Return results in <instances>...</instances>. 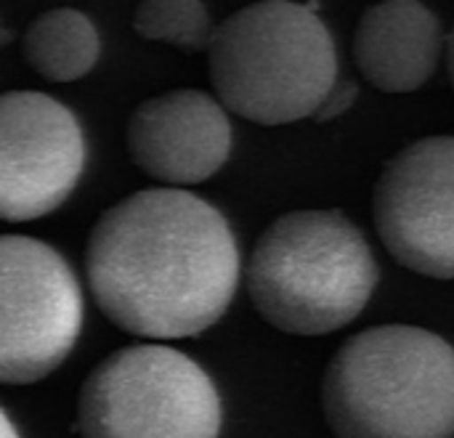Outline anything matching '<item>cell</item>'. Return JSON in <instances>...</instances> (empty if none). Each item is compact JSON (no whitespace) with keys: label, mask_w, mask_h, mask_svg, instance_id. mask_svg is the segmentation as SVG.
Wrapping results in <instances>:
<instances>
[{"label":"cell","mask_w":454,"mask_h":438,"mask_svg":"<svg viewBox=\"0 0 454 438\" xmlns=\"http://www.w3.org/2000/svg\"><path fill=\"white\" fill-rule=\"evenodd\" d=\"M85 168V136L77 117L37 90L0 98V213L11 223L53 213Z\"/></svg>","instance_id":"8"},{"label":"cell","mask_w":454,"mask_h":438,"mask_svg":"<svg viewBox=\"0 0 454 438\" xmlns=\"http://www.w3.org/2000/svg\"><path fill=\"white\" fill-rule=\"evenodd\" d=\"M85 274L104 317L138 338L173 340L210 330L234 301L239 247L202 197L154 186L96 221Z\"/></svg>","instance_id":"1"},{"label":"cell","mask_w":454,"mask_h":438,"mask_svg":"<svg viewBox=\"0 0 454 438\" xmlns=\"http://www.w3.org/2000/svg\"><path fill=\"white\" fill-rule=\"evenodd\" d=\"M207 72L223 109L258 125H287L314 120L338 82V53L314 3L271 0L215 27Z\"/></svg>","instance_id":"4"},{"label":"cell","mask_w":454,"mask_h":438,"mask_svg":"<svg viewBox=\"0 0 454 438\" xmlns=\"http://www.w3.org/2000/svg\"><path fill=\"white\" fill-rule=\"evenodd\" d=\"M130 160L170 189L215 176L231 152V125L218 98L178 88L141 101L125 128Z\"/></svg>","instance_id":"9"},{"label":"cell","mask_w":454,"mask_h":438,"mask_svg":"<svg viewBox=\"0 0 454 438\" xmlns=\"http://www.w3.org/2000/svg\"><path fill=\"white\" fill-rule=\"evenodd\" d=\"M0 426H3V438H19L16 428H13V423H11V418H8L5 412L0 415Z\"/></svg>","instance_id":"15"},{"label":"cell","mask_w":454,"mask_h":438,"mask_svg":"<svg viewBox=\"0 0 454 438\" xmlns=\"http://www.w3.org/2000/svg\"><path fill=\"white\" fill-rule=\"evenodd\" d=\"M372 218L396 263L431 279H454V136L420 138L386 162Z\"/></svg>","instance_id":"7"},{"label":"cell","mask_w":454,"mask_h":438,"mask_svg":"<svg viewBox=\"0 0 454 438\" xmlns=\"http://www.w3.org/2000/svg\"><path fill=\"white\" fill-rule=\"evenodd\" d=\"M442 56V21L415 0L372 5L356 24L354 59L364 80L386 93L426 85Z\"/></svg>","instance_id":"10"},{"label":"cell","mask_w":454,"mask_h":438,"mask_svg":"<svg viewBox=\"0 0 454 438\" xmlns=\"http://www.w3.org/2000/svg\"><path fill=\"white\" fill-rule=\"evenodd\" d=\"M447 66H450V80L454 85V27L450 32V40H447Z\"/></svg>","instance_id":"14"},{"label":"cell","mask_w":454,"mask_h":438,"mask_svg":"<svg viewBox=\"0 0 454 438\" xmlns=\"http://www.w3.org/2000/svg\"><path fill=\"white\" fill-rule=\"evenodd\" d=\"M356 82L354 80H338L335 88L327 93V98L322 101V106L317 109L314 120L317 122H330L335 117H340L343 112H348V106L356 101Z\"/></svg>","instance_id":"13"},{"label":"cell","mask_w":454,"mask_h":438,"mask_svg":"<svg viewBox=\"0 0 454 438\" xmlns=\"http://www.w3.org/2000/svg\"><path fill=\"white\" fill-rule=\"evenodd\" d=\"M322 410L335 438H454V346L423 327H370L330 359Z\"/></svg>","instance_id":"2"},{"label":"cell","mask_w":454,"mask_h":438,"mask_svg":"<svg viewBox=\"0 0 454 438\" xmlns=\"http://www.w3.org/2000/svg\"><path fill=\"white\" fill-rule=\"evenodd\" d=\"M255 311L287 335H330L370 303L378 263L340 210H293L266 226L247 261Z\"/></svg>","instance_id":"3"},{"label":"cell","mask_w":454,"mask_h":438,"mask_svg":"<svg viewBox=\"0 0 454 438\" xmlns=\"http://www.w3.org/2000/svg\"><path fill=\"white\" fill-rule=\"evenodd\" d=\"M82 438H218L221 399L186 354L141 343L101 359L77 396Z\"/></svg>","instance_id":"5"},{"label":"cell","mask_w":454,"mask_h":438,"mask_svg":"<svg viewBox=\"0 0 454 438\" xmlns=\"http://www.w3.org/2000/svg\"><path fill=\"white\" fill-rule=\"evenodd\" d=\"M82 293L67 261L32 237L0 239V378L29 386L72 354Z\"/></svg>","instance_id":"6"},{"label":"cell","mask_w":454,"mask_h":438,"mask_svg":"<svg viewBox=\"0 0 454 438\" xmlns=\"http://www.w3.org/2000/svg\"><path fill=\"white\" fill-rule=\"evenodd\" d=\"M133 29L144 40H160L181 51H207L213 21L200 0H146L133 13Z\"/></svg>","instance_id":"12"},{"label":"cell","mask_w":454,"mask_h":438,"mask_svg":"<svg viewBox=\"0 0 454 438\" xmlns=\"http://www.w3.org/2000/svg\"><path fill=\"white\" fill-rule=\"evenodd\" d=\"M27 64L53 82L80 80L98 61V32L93 21L74 8L40 13L21 40Z\"/></svg>","instance_id":"11"}]
</instances>
